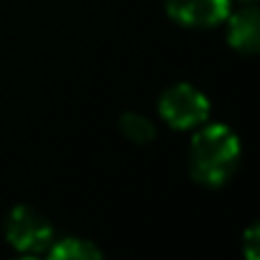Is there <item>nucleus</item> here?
<instances>
[{"mask_svg":"<svg viewBox=\"0 0 260 260\" xmlns=\"http://www.w3.org/2000/svg\"><path fill=\"white\" fill-rule=\"evenodd\" d=\"M240 139L225 124L205 126L189 147V172L202 187H222L238 170Z\"/></svg>","mask_w":260,"mask_h":260,"instance_id":"obj_1","label":"nucleus"},{"mask_svg":"<svg viewBox=\"0 0 260 260\" xmlns=\"http://www.w3.org/2000/svg\"><path fill=\"white\" fill-rule=\"evenodd\" d=\"M5 238L23 255H38L51 248L53 228L38 210L28 205H18L10 210L5 220Z\"/></svg>","mask_w":260,"mask_h":260,"instance_id":"obj_2","label":"nucleus"},{"mask_svg":"<svg viewBox=\"0 0 260 260\" xmlns=\"http://www.w3.org/2000/svg\"><path fill=\"white\" fill-rule=\"evenodd\" d=\"M159 114L174 129H194L210 116V101L200 88L174 84L159 99Z\"/></svg>","mask_w":260,"mask_h":260,"instance_id":"obj_3","label":"nucleus"},{"mask_svg":"<svg viewBox=\"0 0 260 260\" xmlns=\"http://www.w3.org/2000/svg\"><path fill=\"white\" fill-rule=\"evenodd\" d=\"M167 13L179 25L212 28L230 15V0H167Z\"/></svg>","mask_w":260,"mask_h":260,"instance_id":"obj_4","label":"nucleus"},{"mask_svg":"<svg viewBox=\"0 0 260 260\" xmlns=\"http://www.w3.org/2000/svg\"><path fill=\"white\" fill-rule=\"evenodd\" d=\"M228 43L245 56L260 53V10L243 8L235 15H228Z\"/></svg>","mask_w":260,"mask_h":260,"instance_id":"obj_5","label":"nucleus"},{"mask_svg":"<svg viewBox=\"0 0 260 260\" xmlns=\"http://www.w3.org/2000/svg\"><path fill=\"white\" fill-rule=\"evenodd\" d=\"M48 260H104L101 250L81 238H66L56 243L48 253Z\"/></svg>","mask_w":260,"mask_h":260,"instance_id":"obj_6","label":"nucleus"},{"mask_svg":"<svg viewBox=\"0 0 260 260\" xmlns=\"http://www.w3.org/2000/svg\"><path fill=\"white\" fill-rule=\"evenodd\" d=\"M119 129L121 134L134 142V144H149L154 137H157V126L149 116L139 114V111H126L121 119H119Z\"/></svg>","mask_w":260,"mask_h":260,"instance_id":"obj_7","label":"nucleus"},{"mask_svg":"<svg viewBox=\"0 0 260 260\" xmlns=\"http://www.w3.org/2000/svg\"><path fill=\"white\" fill-rule=\"evenodd\" d=\"M243 253L248 260H260V220L253 222L243 235Z\"/></svg>","mask_w":260,"mask_h":260,"instance_id":"obj_8","label":"nucleus"},{"mask_svg":"<svg viewBox=\"0 0 260 260\" xmlns=\"http://www.w3.org/2000/svg\"><path fill=\"white\" fill-rule=\"evenodd\" d=\"M15 260H36L33 255H25V258H15Z\"/></svg>","mask_w":260,"mask_h":260,"instance_id":"obj_9","label":"nucleus"}]
</instances>
